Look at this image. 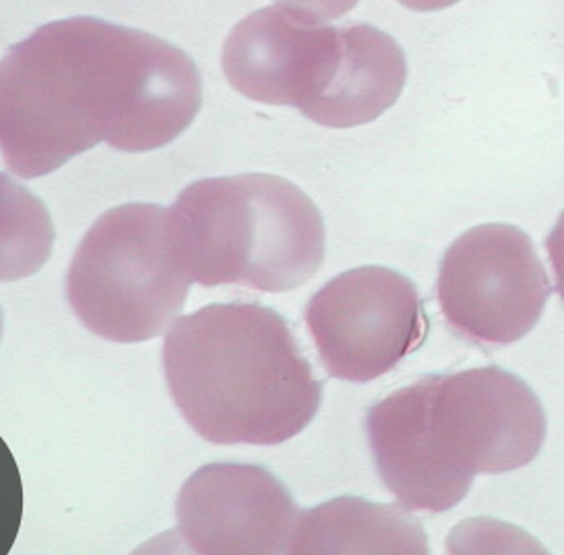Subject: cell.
Masks as SVG:
<instances>
[{
	"label": "cell",
	"mask_w": 564,
	"mask_h": 555,
	"mask_svg": "<svg viewBox=\"0 0 564 555\" xmlns=\"http://www.w3.org/2000/svg\"><path fill=\"white\" fill-rule=\"evenodd\" d=\"M0 99L2 157L32 181L101 141L127 153L166 148L199 115L203 79L153 33L70 17L9 50Z\"/></svg>",
	"instance_id": "1"
},
{
	"label": "cell",
	"mask_w": 564,
	"mask_h": 555,
	"mask_svg": "<svg viewBox=\"0 0 564 555\" xmlns=\"http://www.w3.org/2000/svg\"><path fill=\"white\" fill-rule=\"evenodd\" d=\"M366 432L377 471L399 504L447 512L476 475L530 465L546 440L535 392L497 366L424 376L368 411Z\"/></svg>",
	"instance_id": "2"
},
{
	"label": "cell",
	"mask_w": 564,
	"mask_h": 555,
	"mask_svg": "<svg viewBox=\"0 0 564 555\" xmlns=\"http://www.w3.org/2000/svg\"><path fill=\"white\" fill-rule=\"evenodd\" d=\"M164 372L186 424L221 446L283 444L323 405V380L290 323L252 302L178 318L166 335Z\"/></svg>",
	"instance_id": "3"
},
{
	"label": "cell",
	"mask_w": 564,
	"mask_h": 555,
	"mask_svg": "<svg viewBox=\"0 0 564 555\" xmlns=\"http://www.w3.org/2000/svg\"><path fill=\"white\" fill-rule=\"evenodd\" d=\"M228 83L245 98L292 106L321 127L354 129L398 104L405 54L375 25L316 23L282 4L245 17L221 52Z\"/></svg>",
	"instance_id": "4"
},
{
	"label": "cell",
	"mask_w": 564,
	"mask_h": 555,
	"mask_svg": "<svg viewBox=\"0 0 564 555\" xmlns=\"http://www.w3.org/2000/svg\"><path fill=\"white\" fill-rule=\"evenodd\" d=\"M178 264L203 287L292 292L325 261V221L313 198L273 174L205 178L167 213Z\"/></svg>",
	"instance_id": "5"
},
{
	"label": "cell",
	"mask_w": 564,
	"mask_h": 555,
	"mask_svg": "<svg viewBox=\"0 0 564 555\" xmlns=\"http://www.w3.org/2000/svg\"><path fill=\"white\" fill-rule=\"evenodd\" d=\"M170 209L129 203L85 233L67 275L70 308L91 333L117 344L160 337L183 312L193 281L178 264Z\"/></svg>",
	"instance_id": "6"
},
{
	"label": "cell",
	"mask_w": 564,
	"mask_h": 555,
	"mask_svg": "<svg viewBox=\"0 0 564 555\" xmlns=\"http://www.w3.org/2000/svg\"><path fill=\"white\" fill-rule=\"evenodd\" d=\"M436 297L448 327L459 337L502 347L523 339L540 323L550 279L523 229L484 224L448 246Z\"/></svg>",
	"instance_id": "7"
},
{
	"label": "cell",
	"mask_w": 564,
	"mask_h": 555,
	"mask_svg": "<svg viewBox=\"0 0 564 555\" xmlns=\"http://www.w3.org/2000/svg\"><path fill=\"white\" fill-rule=\"evenodd\" d=\"M304 323L327 374L360 384L398 368L431 330L414 283L379 264L333 278L306 304Z\"/></svg>",
	"instance_id": "8"
},
{
	"label": "cell",
	"mask_w": 564,
	"mask_h": 555,
	"mask_svg": "<svg viewBox=\"0 0 564 555\" xmlns=\"http://www.w3.org/2000/svg\"><path fill=\"white\" fill-rule=\"evenodd\" d=\"M299 514L294 496L265 467L212 463L181 490L176 535L191 554H290Z\"/></svg>",
	"instance_id": "9"
},
{
	"label": "cell",
	"mask_w": 564,
	"mask_h": 555,
	"mask_svg": "<svg viewBox=\"0 0 564 555\" xmlns=\"http://www.w3.org/2000/svg\"><path fill=\"white\" fill-rule=\"evenodd\" d=\"M429 537L412 514L391 504L341 496L300 512L292 555H426Z\"/></svg>",
	"instance_id": "10"
},
{
	"label": "cell",
	"mask_w": 564,
	"mask_h": 555,
	"mask_svg": "<svg viewBox=\"0 0 564 555\" xmlns=\"http://www.w3.org/2000/svg\"><path fill=\"white\" fill-rule=\"evenodd\" d=\"M360 0H278L292 13L316 23H329L332 19L346 15Z\"/></svg>",
	"instance_id": "11"
},
{
	"label": "cell",
	"mask_w": 564,
	"mask_h": 555,
	"mask_svg": "<svg viewBox=\"0 0 564 555\" xmlns=\"http://www.w3.org/2000/svg\"><path fill=\"white\" fill-rule=\"evenodd\" d=\"M546 250L547 259H550V264H552V271H554L556 292L563 297L564 302V211L561 213L556 226L547 236Z\"/></svg>",
	"instance_id": "12"
},
{
	"label": "cell",
	"mask_w": 564,
	"mask_h": 555,
	"mask_svg": "<svg viewBox=\"0 0 564 555\" xmlns=\"http://www.w3.org/2000/svg\"><path fill=\"white\" fill-rule=\"evenodd\" d=\"M399 4H403L410 11L417 13H432V11H443L453 4H457L459 0H398Z\"/></svg>",
	"instance_id": "13"
}]
</instances>
